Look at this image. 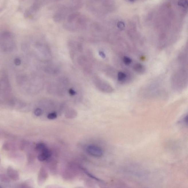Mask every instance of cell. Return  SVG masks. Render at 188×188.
<instances>
[{"instance_id": "30bf717a", "label": "cell", "mask_w": 188, "mask_h": 188, "mask_svg": "<svg viewBox=\"0 0 188 188\" xmlns=\"http://www.w3.org/2000/svg\"><path fill=\"white\" fill-rule=\"evenodd\" d=\"M79 15V13H73L70 14L67 18L68 23H71L74 21Z\"/></svg>"}, {"instance_id": "4fadbf2b", "label": "cell", "mask_w": 188, "mask_h": 188, "mask_svg": "<svg viewBox=\"0 0 188 188\" xmlns=\"http://www.w3.org/2000/svg\"><path fill=\"white\" fill-rule=\"evenodd\" d=\"M46 148H47L46 146L43 143H38L36 145V147H35L36 150L40 152V153L42 151Z\"/></svg>"}, {"instance_id": "e0dca14e", "label": "cell", "mask_w": 188, "mask_h": 188, "mask_svg": "<svg viewBox=\"0 0 188 188\" xmlns=\"http://www.w3.org/2000/svg\"><path fill=\"white\" fill-rule=\"evenodd\" d=\"M57 117V113L55 112H53L49 113L47 116V117L49 120H54Z\"/></svg>"}, {"instance_id": "8fae6325", "label": "cell", "mask_w": 188, "mask_h": 188, "mask_svg": "<svg viewBox=\"0 0 188 188\" xmlns=\"http://www.w3.org/2000/svg\"><path fill=\"white\" fill-rule=\"evenodd\" d=\"M11 179L8 175L5 174H0V182L3 183H9L11 181Z\"/></svg>"}, {"instance_id": "8992f818", "label": "cell", "mask_w": 188, "mask_h": 188, "mask_svg": "<svg viewBox=\"0 0 188 188\" xmlns=\"http://www.w3.org/2000/svg\"><path fill=\"white\" fill-rule=\"evenodd\" d=\"M7 175L11 179L17 181L19 179V173L11 167H9L7 171Z\"/></svg>"}, {"instance_id": "7a4b0ae2", "label": "cell", "mask_w": 188, "mask_h": 188, "mask_svg": "<svg viewBox=\"0 0 188 188\" xmlns=\"http://www.w3.org/2000/svg\"><path fill=\"white\" fill-rule=\"evenodd\" d=\"M15 46V43L11 34L5 32L0 34V53L12 52Z\"/></svg>"}, {"instance_id": "603a6c76", "label": "cell", "mask_w": 188, "mask_h": 188, "mask_svg": "<svg viewBox=\"0 0 188 188\" xmlns=\"http://www.w3.org/2000/svg\"><path fill=\"white\" fill-rule=\"evenodd\" d=\"M184 121L185 124H187V115L186 117H185V118L184 119Z\"/></svg>"}, {"instance_id": "277c9868", "label": "cell", "mask_w": 188, "mask_h": 188, "mask_svg": "<svg viewBox=\"0 0 188 188\" xmlns=\"http://www.w3.org/2000/svg\"><path fill=\"white\" fill-rule=\"evenodd\" d=\"M68 13L67 9L65 7L59 9L53 16V19L55 21L59 23L62 21L66 17Z\"/></svg>"}, {"instance_id": "ba28073f", "label": "cell", "mask_w": 188, "mask_h": 188, "mask_svg": "<svg viewBox=\"0 0 188 188\" xmlns=\"http://www.w3.org/2000/svg\"><path fill=\"white\" fill-rule=\"evenodd\" d=\"M46 172L44 168L40 169L38 176V183L39 185H41L45 181L46 179Z\"/></svg>"}, {"instance_id": "d6986e66", "label": "cell", "mask_w": 188, "mask_h": 188, "mask_svg": "<svg viewBox=\"0 0 188 188\" xmlns=\"http://www.w3.org/2000/svg\"><path fill=\"white\" fill-rule=\"evenodd\" d=\"M14 64L16 66H19L21 63V61L20 59L19 58H16L14 60Z\"/></svg>"}, {"instance_id": "9a60e30c", "label": "cell", "mask_w": 188, "mask_h": 188, "mask_svg": "<svg viewBox=\"0 0 188 188\" xmlns=\"http://www.w3.org/2000/svg\"><path fill=\"white\" fill-rule=\"evenodd\" d=\"M126 74L125 73H123L122 72H120L118 73L117 75V78L118 80L120 81H122L126 79Z\"/></svg>"}, {"instance_id": "ffe728a7", "label": "cell", "mask_w": 188, "mask_h": 188, "mask_svg": "<svg viewBox=\"0 0 188 188\" xmlns=\"http://www.w3.org/2000/svg\"><path fill=\"white\" fill-rule=\"evenodd\" d=\"M69 93L71 96H75L77 94V92L74 90L72 89H70L69 90Z\"/></svg>"}, {"instance_id": "cb8c5ba5", "label": "cell", "mask_w": 188, "mask_h": 188, "mask_svg": "<svg viewBox=\"0 0 188 188\" xmlns=\"http://www.w3.org/2000/svg\"><path fill=\"white\" fill-rule=\"evenodd\" d=\"M0 160H1V157H0Z\"/></svg>"}, {"instance_id": "6da1fadb", "label": "cell", "mask_w": 188, "mask_h": 188, "mask_svg": "<svg viewBox=\"0 0 188 188\" xmlns=\"http://www.w3.org/2000/svg\"><path fill=\"white\" fill-rule=\"evenodd\" d=\"M17 100L13 95L8 75L4 73L0 77V104L15 107Z\"/></svg>"}, {"instance_id": "7c38bea8", "label": "cell", "mask_w": 188, "mask_h": 188, "mask_svg": "<svg viewBox=\"0 0 188 188\" xmlns=\"http://www.w3.org/2000/svg\"><path fill=\"white\" fill-rule=\"evenodd\" d=\"M82 170L85 173V174L89 176V177L93 179L96 180L97 181H99V182L102 183L103 181H102L100 179H98L96 177V176H94L93 175H92V174H91V173H89V172L87 170V169H85V168H82Z\"/></svg>"}, {"instance_id": "3957f363", "label": "cell", "mask_w": 188, "mask_h": 188, "mask_svg": "<svg viewBox=\"0 0 188 188\" xmlns=\"http://www.w3.org/2000/svg\"><path fill=\"white\" fill-rule=\"evenodd\" d=\"M87 151L90 155L95 157H101L103 154V151L100 147L95 145H90L87 147Z\"/></svg>"}, {"instance_id": "2e32d148", "label": "cell", "mask_w": 188, "mask_h": 188, "mask_svg": "<svg viewBox=\"0 0 188 188\" xmlns=\"http://www.w3.org/2000/svg\"><path fill=\"white\" fill-rule=\"evenodd\" d=\"M123 60L124 63L126 65L130 64L132 62L131 59L127 56L124 57Z\"/></svg>"}, {"instance_id": "44dd1931", "label": "cell", "mask_w": 188, "mask_h": 188, "mask_svg": "<svg viewBox=\"0 0 188 188\" xmlns=\"http://www.w3.org/2000/svg\"><path fill=\"white\" fill-rule=\"evenodd\" d=\"M99 56L103 58H105L106 57V55L102 51H99Z\"/></svg>"}, {"instance_id": "ac0fdd59", "label": "cell", "mask_w": 188, "mask_h": 188, "mask_svg": "<svg viewBox=\"0 0 188 188\" xmlns=\"http://www.w3.org/2000/svg\"><path fill=\"white\" fill-rule=\"evenodd\" d=\"M34 114L35 115L39 117L42 115L43 113V111L42 109H40V108H37L34 110Z\"/></svg>"}, {"instance_id": "5b68a950", "label": "cell", "mask_w": 188, "mask_h": 188, "mask_svg": "<svg viewBox=\"0 0 188 188\" xmlns=\"http://www.w3.org/2000/svg\"><path fill=\"white\" fill-rule=\"evenodd\" d=\"M52 156L51 151L46 148L39 154L38 159L40 161L43 162L48 160Z\"/></svg>"}, {"instance_id": "9c48e42d", "label": "cell", "mask_w": 188, "mask_h": 188, "mask_svg": "<svg viewBox=\"0 0 188 188\" xmlns=\"http://www.w3.org/2000/svg\"><path fill=\"white\" fill-rule=\"evenodd\" d=\"M82 3L81 0H72L71 7L73 9L80 8L82 6Z\"/></svg>"}, {"instance_id": "52a82bcc", "label": "cell", "mask_w": 188, "mask_h": 188, "mask_svg": "<svg viewBox=\"0 0 188 188\" xmlns=\"http://www.w3.org/2000/svg\"><path fill=\"white\" fill-rule=\"evenodd\" d=\"M18 147L16 143L10 142H5L2 146L3 149L6 151L15 150Z\"/></svg>"}, {"instance_id": "7402d4cb", "label": "cell", "mask_w": 188, "mask_h": 188, "mask_svg": "<svg viewBox=\"0 0 188 188\" xmlns=\"http://www.w3.org/2000/svg\"><path fill=\"white\" fill-rule=\"evenodd\" d=\"M118 27L121 30H123L124 27L125 26L124 25V23H122V22H120L118 23Z\"/></svg>"}, {"instance_id": "5bb4252c", "label": "cell", "mask_w": 188, "mask_h": 188, "mask_svg": "<svg viewBox=\"0 0 188 188\" xmlns=\"http://www.w3.org/2000/svg\"><path fill=\"white\" fill-rule=\"evenodd\" d=\"M134 70L137 72L139 73H143L144 71V68L143 66L140 64H137L134 66Z\"/></svg>"}]
</instances>
